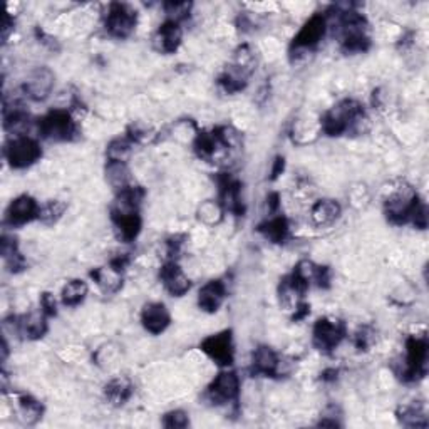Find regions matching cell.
Here are the masks:
<instances>
[{
	"instance_id": "obj_22",
	"label": "cell",
	"mask_w": 429,
	"mask_h": 429,
	"mask_svg": "<svg viewBox=\"0 0 429 429\" xmlns=\"http://www.w3.org/2000/svg\"><path fill=\"white\" fill-rule=\"evenodd\" d=\"M121 272L116 269V267H104V269H98L91 274L92 279L101 285L106 292H116V290L121 287Z\"/></svg>"
},
{
	"instance_id": "obj_9",
	"label": "cell",
	"mask_w": 429,
	"mask_h": 429,
	"mask_svg": "<svg viewBox=\"0 0 429 429\" xmlns=\"http://www.w3.org/2000/svg\"><path fill=\"white\" fill-rule=\"evenodd\" d=\"M54 87V74L48 67H37L27 77L24 91L30 99L44 101Z\"/></svg>"
},
{
	"instance_id": "obj_20",
	"label": "cell",
	"mask_w": 429,
	"mask_h": 429,
	"mask_svg": "<svg viewBox=\"0 0 429 429\" xmlns=\"http://www.w3.org/2000/svg\"><path fill=\"white\" fill-rule=\"evenodd\" d=\"M106 399L114 406H123L133 396V384L128 379H114L104 387Z\"/></svg>"
},
{
	"instance_id": "obj_32",
	"label": "cell",
	"mask_w": 429,
	"mask_h": 429,
	"mask_svg": "<svg viewBox=\"0 0 429 429\" xmlns=\"http://www.w3.org/2000/svg\"><path fill=\"white\" fill-rule=\"evenodd\" d=\"M40 307H43L45 316H54V313H55V301H54L52 295L44 294L43 301H40Z\"/></svg>"
},
{
	"instance_id": "obj_2",
	"label": "cell",
	"mask_w": 429,
	"mask_h": 429,
	"mask_svg": "<svg viewBox=\"0 0 429 429\" xmlns=\"http://www.w3.org/2000/svg\"><path fill=\"white\" fill-rule=\"evenodd\" d=\"M39 129L44 138L52 141H69L76 135V123L69 111L54 109L40 119Z\"/></svg>"
},
{
	"instance_id": "obj_4",
	"label": "cell",
	"mask_w": 429,
	"mask_h": 429,
	"mask_svg": "<svg viewBox=\"0 0 429 429\" xmlns=\"http://www.w3.org/2000/svg\"><path fill=\"white\" fill-rule=\"evenodd\" d=\"M426 361H428V342L424 338H413L406 342V366L403 371V377L406 381H416L426 374Z\"/></svg>"
},
{
	"instance_id": "obj_33",
	"label": "cell",
	"mask_w": 429,
	"mask_h": 429,
	"mask_svg": "<svg viewBox=\"0 0 429 429\" xmlns=\"http://www.w3.org/2000/svg\"><path fill=\"white\" fill-rule=\"evenodd\" d=\"M282 169H284V160H282V158H279V160H277V163H275L274 172H272V173H274V178L279 177V173L282 172Z\"/></svg>"
},
{
	"instance_id": "obj_12",
	"label": "cell",
	"mask_w": 429,
	"mask_h": 429,
	"mask_svg": "<svg viewBox=\"0 0 429 429\" xmlns=\"http://www.w3.org/2000/svg\"><path fill=\"white\" fill-rule=\"evenodd\" d=\"M160 277L166 290L172 295L182 297V295L190 290V280L183 274V270L179 269L177 262H168V264H165L163 269L160 272Z\"/></svg>"
},
{
	"instance_id": "obj_8",
	"label": "cell",
	"mask_w": 429,
	"mask_h": 429,
	"mask_svg": "<svg viewBox=\"0 0 429 429\" xmlns=\"http://www.w3.org/2000/svg\"><path fill=\"white\" fill-rule=\"evenodd\" d=\"M240 391V381L235 372H221L208 387V398L215 404H225L235 401Z\"/></svg>"
},
{
	"instance_id": "obj_21",
	"label": "cell",
	"mask_w": 429,
	"mask_h": 429,
	"mask_svg": "<svg viewBox=\"0 0 429 429\" xmlns=\"http://www.w3.org/2000/svg\"><path fill=\"white\" fill-rule=\"evenodd\" d=\"M114 223H116V228L121 233V237L126 240V242H131L138 237L141 230V218L140 213H124V215H113Z\"/></svg>"
},
{
	"instance_id": "obj_18",
	"label": "cell",
	"mask_w": 429,
	"mask_h": 429,
	"mask_svg": "<svg viewBox=\"0 0 429 429\" xmlns=\"http://www.w3.org/2000/svg\"><path fill=\"white\" fill-rule=\"evenodd\" d=\"M279 369V357L270 347H258L253 354V372L264 376H275Z\"/></svg>"
},
{
	"instance_id": "obj_25",
	"label": "cell",
	"mask_w": 429,
	"mask_h": 429,
	"mask_svg": "<svg viewBox=\"0 0 429 429\" xmlns=\"http://www.w3.org/2000/svg\"><path fill=\"white\" fill-rule=\"evenodd\" d=\"M18 408H21V414L27 424H34L43 418V404L29 394L18 396Z\"/></svg>"
},
{
	"instance_id": "obj_7",
	"label": "cell",
	"mask_w": 429,
	"mask_h": 429,
	"mask_svg": "<svg viewBox=\"0 0 429 429\" xmlns=\"http://www.w3.org/2000/svg\"><path fill=\"white\" fill-rule=\"evenodd\" d=\"M345 329L344 324L339 321L319 319L313 327V344L321 350H332L340 344L344 339Z\"/></svg>"
},
{
	"instance_id": "obj_3",
	"label": "cell",
	"mask_w": 429,
	"mask_h": 429,
	"mask_svg": "<svg viewBox=\"0 0 429 429\" xmlns=\"http://www.w3.org/2000/svg\"><path fill=\"white\" fill-rule=\"evenodd\" d=\"M43 156L39 143L32 138L17 136L6 146V158L12 168H27Z\"/></svg>"
},
{
	"instance_id": "obj_16",
	"label": "cell",
	"mask_w": 429,
	"mask_h": 429,
	"mask_svg": "<svg viewBox=\"0 0 429 429\" xmlns=\"http://www.w3.org/2000/svg\"><path fill=\"white\" fill-rule=\"evenodd\" d=\"M220 193L225 208L232 211V213L243 215V205L240 201V183L237 179L228 177V174L220 178Z\"/></svg>"
},
{
	"instance_id": "obj_29",
	"label": "cell",
	"mask_w": 429,
	"mask_h": 429,
	"mask_svg": "<svg viewBox=\"0 0 429 429\" xmlns=\"http://www.w3.org/2000/svg\"><path fill=\"white\" fill-rule=\"evenodd\" d=\"M64 210H66V205L61 201H49L48 205H44L39 211V220H43L45 225H52L61 218Z\"/></svg>"
},
{
	"instance_id": "obj_23",
	"label": "cell",
	"mask_w": 429,
	"mask_h": 429,
	"mask_svg": "<svg viewBox=\"0 0 429 429\" xmlns=\"http://www.w3.org/2000/svg\"><path fill=\"white\" fill-rule=\"evenodd\" d=\"M106 178H108L111 186L116 188L119 191L128 188L129 172L126 168V163H123V161H108V166H106Z\"/></svg>"
},
{
	"instance_id": "obj_1",
	"label": "cell",
	"mask_w": 429,
	"mask_h": 429,
	"mask_svg": "<svg viewBox=\"0 0 429 429\" xmlns=\"http://www.w3.org/2000/svg\"><path fill=\"white\" fill-rule=\"evenodd\" d=\"M362 119H366L362 106L352 99H345L325 114L322 119V129L325 135L339 136L361 123Z\"/></svg>"
},
{
	"instance_id": "obj_11",
	"label": "cell",
	"mask_w": 429,
	"mask_h": 429,
	"mask_svg": "<svg viewBox=\"0 0 429 429\" xmlns=\"http://www.w3.org/2000/svg\"><path fill=\"white\" fill-rule=\"evenodd\" d=\"M141 322L145 325V329L151 334H161L168 329L169 322H172V317H169L168 308H166L163 303H147L143 308L141 313Z\"/></svg>"
},
{
	"instance_id": "obj_14",
	"label": "cell",
	"mask_w": 429,
	"mask_h": 429,
	"mask_svg": "<svg viewBox=\"0 0 429 429\" xmlns=\"http://www.w3.org/2000/svg\"><path fill=\"white\" fill-rule=\"evenodd\" d=\"M182 44V29L178 22L168 21L160 27L155 35V48L163 54H172Z\"/></svg>"
},
{
	"instance_id": "obj_24",
	"label": "cell",
	"mask_w": 429,
	"mask_h": 429,
	"mask_svg": "<svg viewBox=\"0 0 429 429\" xmlns=\"http://www.w3.org/2000/svg\"><path fill=\"white\" fill-rule=\"evenodd\" d=\"M260 232L265 235L267 238L272 240V242L280 243L287 238L289 235V223L284 216H277V218H272L267 223L260 225Z\"/></svg>"
},
{
	"instance_id": "obj_28",
	"label": "cell",
	"mask_w": 429,
	"mask_h": 429,
	"mask_svg": "<svg viewBox=\"0 0 429 429\" xmlns=\"http://www.w3.org/2000/svg\"><path fill=\"white\" fill-rule=\"evenodd\" d=\"M131 145H133V141L129 140L128 136L114 140L108 147L109 161H123L124 163V160L128 158L129 151H131Z\"/></svg>"
},
{
	"instance_id": "obj_10",
	"label": "cell",
	"mask_w": 429,
	"mask_h": 429,
	"mask_svg": "<svg viewBox=\"0 0 429 429\" xmlns=\"http://www.w3.org/2000/svg\"><path fill=\"white\" fill-rule=\"evenodd\" d=\"M40 206L32 196L22 195L11 203L7 210V221L11 225H26L34 218H39Z\"/></svg>"
},
{
	"instance_id": "obj_26",
	"label": "cell",
	"mask_w": 429,
	"mask_h": 429,
	"mask_svg": "<svg viewBox=\"0 0 429 429\" xmlns=\"http://www.w3.org/2000/svg\"><path fill=\"white\" fill-rule=\"evenodd\" d=\"M87 295V285L82 280H71L66 284V287L62 289V303L64 306L74 307L77 303L84 301Z\"/></svg>"
},
{
	"instance_id": "obj_27",
	"label": "cell",
	"mask_w": 429,
	"mask_h": 429,
	"mask_svg": "<svg viewBox=\"0 0 429 429\" xmlns=\"http://www.w3.org/2000/svg\"><path fill=\"white\" fill-rule=\"evenodd\" d=\"M399 419L404 426H409V428H426L428 426L424 411L421 408H418V406H406V408H403V413H401Z\"/></svg>"
},
{
	"instance_id": "obj_30",
	"label": "cell",
	"mask_w": 429,
	"mask_h": 429,
	"mask_svg": "<svg viewBox=\"0 0 429 429\" xmlns=\"http://www.w3.org/2000/svg\"><path fill=\"white\" fill-rule=\"evenodd\" d=\"M163 424L166 428H186L190 421H188L186 413L183 411H172L163 418Z\"/></svg>"
},
{
	"instance_id": "obj_6",
	"label": "cell",
	"mask_w": 429,
	"mask_h": 429,
	"mask_svg": "<svg viewBox=\"0 0 429 429\" xmlns=\"http://www.w3.org/2000/svg\"><path fill=\"white\" fill-rule=\"evenodd\" d=\"M201 350L220 366H230L233 362L232 332L225 330L206 338L201 342Z\"/></svg>"
},
{
	"instance_id": "obj_13",
	"label": "cell",
	"mask_w": 429,
	"mask_h": 429,
	"mask_svg": "<svg viewBox=\"0 0 429 429\" xmlns=\"http://www.w3.org/2000/svg\"><path fill=\"white\" fill-rule=\"evenodd\" d=\"M325 34V18L322 16H313L306 22L297 37L294 39V45L299 49H308L319 44V40Z\"/></svg>"
},
{
	"instance_id": "obj_5",
	"label": "cell",
	"mask_w": 429,
	"mask_h": 429,
	"mask_svg": "<svg viewBox=\"0 0 429 429\" xmlns=\"http://www.w3.org/2000/svg\"><path fill=\"white\" fill-rule=\"evenodd\" d=\"M106 30L109 35L118 37V39H124L135 30L136 27V11L126 4H111L106 13L104 21Z\"/></svg>"
},
{
	"instance_id": "obj_19",
	"label": "cell",
	"mask_w": 429,
	"mask_h": 429,
	"mask_svg": "<svg viewBox=\"0 0 429 429\" xmlns=\"http://www.w3.org/2000/svg\"><path fill=\"white\" fill-rule=\"evenodd\" d=\"M340 215V206L332 200H322L316 203V206L312 208V220L313 223L319 225V227H327L332 225Z\"/></svg>"
},
{
	"instance_id": "obj_31",
	"label": "cell",
	"mask_w": 429,
	"mask_h": 429,
	"mask_svg": "<svg viewBox=\"0 0 429 429\" xmlns=\"http://www.w3.org/2000/svg\"><path fill=\"white\" fill-rule=\"evenodd\" d=\"M371 342H372V338H371V334L367 332L366 327L357 332V334H356V345L359 349L366 350L369 345H371Z\"/></svg>"
},
{
	"instance_id": "obj_17",
	"label": "cell",
	"mask_w": 429,
	"mask_h": 429,
	"mask_svg": "<svg viewBox=\"0 0 429 429\" xmlns=\"http://www.w3.org/2000/svg\"><path fill=\"white\" fill-rule=\"evenodd\" d=\"M18 330L22 335L29 339H39L43 338L48 330V324H45V313L44 311L40 312H30L29 316L21 317L17 322Z\"/></svg>"
},
{
	"instance_id": "obj_15",
	"label": "cell",
	"mask_w": 429,
	"mask_h": 429,
	"mask_svg": "<svg viewBox=\"0 0 429 429\" xmlns=\"http://www.w3.org/2000/svg\"><path fill=\"white\" fill-rule=\"evenodd\" d=\"M227 297V289L221 280H211L200 290L198 303L205 312H216Z\"/></svg>"
}]
</instances>
